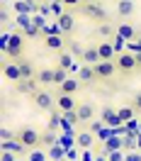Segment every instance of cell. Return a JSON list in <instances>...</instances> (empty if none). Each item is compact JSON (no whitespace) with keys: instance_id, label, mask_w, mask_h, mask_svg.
<instances>
[{"instance_id":"cell-1","label":"cell","mask_w":141,"mask_h":161,"mask_svg":"<svg viewBox=\"0 0 141 161\" xmlns=\"http://www.w3.org/2000/svg\"><path fill=\"white\" fill-rule=\"evenodd\" d=\"M24 42H27V37L22 34V32H15L10 37V44H8V49H5V59H10V61H20L22 59V54H24Z\"/></svg>"},{"instance_id":"cell-2","label":"cell","mask_w":141,"mask_h":161,"mask_svg":"<svg viewBox=\"0 0 141 161\" xmlns=\"http://www.w3.org/2000/svg\"><path fill=\"white\" fill-rule=\"evenodd\" d=\"M81 15H85L88 20L97 22V25H102V22H107V10L102 8L100 3H95V0H85L81 8Z\"/></svg>"},{"instance_id":"cell-3","label":"cell","mask_w":141,"mask_h":161,"mask_svg":"<svg viewBox=\"0 0 141 161\" xmlns=\"http://www.w3.org/2000/svg\"><path fill=\"white\" fill-rule=\"evenodd\" d=\"M32 103H34V108L41 112H54V105H56V98H54V93L46 91V88H39V91L29 95Z\"/></svg>"},{"instance_id":"cell-4","label":"cell","mask_w":141,"mask_h":161,"mask_svg":"<svg viewBox=\"0 0 141 161\" xmlns=\"http://www.w3.org/2000/svg\"><path fill=\"white\" fill-rule=\"evenodd\" d=\"M15 137H17L27 149H34V147H39V144H41V134L37 130H32V127H22V130H17Z\"/></svg>"},{"instance_id":"cell-5","label":"cell","mask_w":141,"mask_h":161,"mask_svg":"<svg viewBox=\"0 0 141 161\" xmlns=\"http://www.w3.org/2000/svg\"><path fill=\"white\" fill-rule=\"evenodd\" d=\"M114 64H117V71H119V73H131L134 69H139V66H136V56H134L131 51H122V54H117Z\"/></svg>"},{"instance_id":"cell-6","label":"cell","mask_w":141,"mask_h":161,"mask_svg":"<svg viewBox=\"0 0 141 161\" xmlns=\"http://www.w3.org/2000/svg\"><path fill=\"white\" fill-rule=\"evenodd\" d=\"M3 76H5L8 80H12V83H20V80H24L22 69H20V61L5 59V64H3Z\"/></svg>"},{"instance_id":"cell-7","label":"cell","mask_w":141,"mask_h":161,"mask_svg":"<svg viewBox=\"0 0 141 161\" xmlns=\"http://www.w3.org/2000/svg\"><path fill=\"white\" fill-rule=\"evenodd\" d=\"M100 120L105 122V127H122L124 122L119 120V115H117V110L112 108V105H105L100 112Z\"/></svg>"},{"instance_id":"cell-8","label":"cell","mask_w":141,"mask_h":161,"mask_svg":"<svg viewBox=\"0 0 141 161\" xmlns=\"http://www.w3.org/2000/svg\"><path fill=\"white\" fill-rule=\"evenodd\" d=\"M95 73H97L100 80H110V78H114V73H117V64H114V61H100V64L95 66Z\"/></svg>"},{"instance_id":"cell-9","label":"cell","mask_w":141,"mask_h":161,"mask_svg":"<svg viewBox=\"0 0 141 161\" xmlns=\"http://www.w3.org/2000/svg\"><path fill=\"white\" fill-rule=\"evenodd\" d=\"M78 105L81 103H76V98L73 95H56V108H59V112L63 115V112H70V110H78Z\"/></svg>"},{"instance_id":"cell-10","label":"cell","mask_w":141,"mask_h":161,"mask_svg":"<svg viewBox=\"0 0 141 161\" xmlns=\"http://www.w3.org/2000/svg\"><path fill=\"white\" fill-rule=\"evenodd\" d=\"M37 86H39L37 78H24V80H20V83H15V91L20 93V95H34V93L39 91Z\"/></svg>"},{"instance_id":"cell-11","label":"cell","mask_w":141,"mask_h":161,"mask_svg":"<svg viewBox=\"0 0 141 161\" xmlns=\"http://www.w3.org/2000/svg\"><path fill=\"white\" fill-rule=\"evenodd\" d=\"M0 149H3V151H10V154H15V156H22V154L27 151V147H24V144H22L17 137H15V139L3 142V144H0Z\"/></svg>"},{"instance_id":"cell-12","label":"cell","mask_w":141,"mask_h":161,"mask_svg":"<svg viewBox=\"0 0 141 161\" xmlns=\"http://www.w3.org/2000/svg\"><path fill=\"white\" fill-rule=\"evenodd\" d=\"M97 51H100V59L102 61H114V59H117V56H114L117 49H114L112 42H100V44H97Z\"/></svg>"},{"instance_id":"cell-13","label":"cell","mask_w":141,"mask_h":161,"mask_svg":"<svg viewBox=\"0 0 141 161\" xmlns=\"http://www.w3.org/2000/svg\"><path fill=\"white\" fill-rule=\"evenodd\" d=\"M100 51H97V47H85V54H83V64L85 66H97L100 64Z\"/></svg>"},{"instance_id":"cell-14","label":"cell","mask_w":141,"mask_h":161,"mask_svg":"<svg viewBox=\"0 0 141 161\" xmlns=\"http://www.w3.org/2000/svg\"><path fill=\"white\" fill-rule=\"evenodd\" d=\"M78 91H81V80H78V76H76V78H68L63 86H59L61 95H76Z\"/></svg>"},{"instance_id":"cell-15","label":"cell","mask_w":141,"mask_h":161,"mask_svg":"<svg viewBox=\"0 0 141 161\" xmlns=\"http://www.w3.org/2000/svg\"><path fill=\"white\" fill-rule=\"evenodd\" d=\"M44 47L51 51H63L66 49V39L63 37H44Z\"/></svg>"},{"instance_id":"cell-16","label":"cell","mask_w":141,"mask_h":161,"mask_svg":"<svg viewBox=\"0 0 141 161\" xmlns=\"http://www.w3.org/2000/svg\"><path fill=\"white\" fill-rule=\"evenodd\" d=\"M37 83H39L41 88L54 86V69H41L39 73H37Z\"/></svg>"},{"instance_id":"cell-17","label":"cell","mask_w":141,"mask_h":161,"mask_svg":"<svg viewBox=\"0 0 141 161\" xmlns=\"http://www.w3.org/2000/svg\"><path fill=\"white\" fill-rule=\"evenodd\" d=\"M95 78H97L95 66H85V64H83L81 71H78V80H81V83H90V80H95Z\"/></svg>"},{"instance_id":"cell-18","label":"cell","mask_w":141,"mask_h":161,"mask_svg":"<svg viewBox=\"0 0 141 161\" xmlns=\"http://www.w3.org/2000/svg\"><path fill=\"white\" fill-rule=\"evenodd\" d=\"M39 10V5H32L27 0H15V12L17 15H29V12H37Z\"/></svg>"},{"instance_id":"cell-19","label":"cell","mask_w":141,"mask_h":161,"mask_svg":"<svg viewBox=\"0 0 141 161\" xmlns=\"http://www.w3.org/2000/svg\"><path fill=\"white\" fill-rule=\"evenodd\" d=\"M61 25V30H63V34H68L73 27H76V17H73V12H66V15H61L59 20H56Z\"/></svg>"},{"instance_id":"cell-20","label":"cell","mask_w":141,"mask_h":161,"mask_svg":"<svg viewBox=\"0 0 141 161\" xmlns=\"http://www.w3.org/2000/svg\"><path fill=\"white\" fill-rule=\"evenodd\" d=\"M117 34H119L122 39H127V42H134V37H136V30H134V25L124 22V25H119V27H117Z\"/></svg>"},{"instance_id":"cell-21","label":"cell","mask_w":141,"mask_h":161,"mask_svg":"<svg viewBox=\"0 0 141 161\" xmlns=\"http://www.w3.org/2000/svg\"><path fill=\"white\" fill-rule=\"evenodd\" d=\"M92 115H95V110H92L90 103H81V105H78V117H81V122H90Z\"/></svg>"},{"instance_id":"cell-22","label":"cell","mask_w":141,"mask_h":161,"mask_svg":"<svg viewBox=\"0 0 141 161\" xmlns=\"http://www.w3.org/2000/svg\"><path fill=\"white\" fill-rule=\"evenodd\" d=\"M44 37H63V30H61L59 22H51V25H46L44 30H41V39Z\"/></svg>"},{"instance_id":"cell-23","label":"cell","mask_w":141,"mask_h":161,"mask_svg":"<svg viewBox=\"0 0 141 161\" xmlns=\"http://www.w3.org/2000/svg\"><path fill=\"white\" fill-rule=\"evenodd\" d=\"M117 15H119V17H131V15H134V3L119 0V3H117Z\"/></svg>"},{"instance_id":"cell-24","label":"cell","mask_w":141,"mask_h":161,"mask_svg":"<svg viewBox=\"0 0 141 161\" xmlns=\"http://www.w3.org/2000/svg\"><path fill=\"white\" fill-rule=\"evenodd\" d=\"M117 115H119V120L124 122V125H127V122H131V120H134V115H136V110H134L131 105H122L119 110H117Z\"/></svg>"},{"instance_id":"cell-25","label":"cell","mask_w":141,"mask_h":161,"mask_svg":"<svg viewBox=\"0 0 141 161\" xmlns=\"http://www.w3.org/2000/svg\"><path fill=\"white\" fill-rule=\"evenodd\" d=\"M63 154H66V149H63L61 144H54V147H49V151H46V156H49L51 161H63Z\"/></svg>"},{"instance_id":"cell-26","label":"cell","mask_w":141,"mask_h":161,"mask_svg":"<svg viewBox=\"0 0 141 161\" xmlns=\"http://www.w3.org/2000/svg\"><path fill=\"white\" fill-rule=\"evenodd\" d=\"M68 78H70V76H68V71H66V69H61V66L54 69V86H63Z\"/></svg>"},{"instance_id":"cell-27","label":"cell","mask_w":141,"mask_h":161,"mask_svg":"<svg viewBox=\"0 0 141 161\" xmlns=\"http://www.w3.org/2000/svg\"><path fill=\"white\" fill-rule=\"evenodd\" d=\"M92 132H81L78 137H76V144L78 147H83V149H88V147H92Z\"/></svg>"},{"instance_id":"cell-28","label":"cell","mask_w":141,"mask_h":161,"mask_svg":"<svg viewBox=\"0 0 141 161\" xmlns=\"http://www.w3.org/2000/svg\"><path fill=\"white\" fill-rule=\"evenodd\" d=\"M20 69H22V76H24V78H37V76H34V66H32V61L20 59Z\"/></svg>"},{"instance_id":"cell-29","label":"cell","mask_w":141,"mask_h":161,"mask_svg":"<svg viewBox=\"0 0 141 161\" xmlns=\"http://www.w3.org/2000/svg\"><path fill=\"white\" fill-rule=\"evenodd\" d=\"M68 49H70V54H73L76 59H83V54H85V47H83L81 42H76V39L68 44Z\"/></svg>"},{"instance_id":"cell-30","label":"cell","mask_w":141,"mask_h":161,"mask_svg":"<svg viewBox=\"0 0 141 161\" xmlns=\"http://www.w3.org/2000/svg\"><path fill=\"white\" fill-rule=\"evenodd\" d=\"M97 32H100L102 37H114V34H117V30H114L112 25H107V22H102V25H97Z\"/></svg>"},{"instance_id":"cell-31","label":"cell","mask_w":141,"mask_h":161,"mask_svg":"<svg viewBox=\"0 0 141 161\" xmlns=\"http://www.w3.org/2000/svg\"><path fill=\"white\" fill-rule=\"evenodd\" d=\"M15 22H17L20 30H29V27H32V17H29V15H17V20H15Z\"/></svg>"},{"instance_id":"cell-32","label":"cell","mask_w":141,"mask_h":161,"mask_svg":"<svg viewBox=\"0 0 141 161\" xmlns=\"http://www.w3.org/2000/svg\"><path fill=\"white\" fill-rule=\"evenodd\" d=\"M61 122H63V115H59V112H51V117H49V127H46V130L54 132V130H56V125H61Z\"/></svg>"},{"instance_id":"cell-33","label":"cell","mask_w":141,"mask_h":161,"mask_svg":"<svg viewBox=\"0 0 141 161\" xmlns=\"http://www.w3.org/2000/svg\"><path fill=\"white\" fill-rule=\"evenodd\" d=\"M119 147H122V142H119V139H114V137H110V139H107V147H105V154L119 151Z\"/></svg>"},{"instance_id":"cell-34","label":"cell","mask_w":141,"mask_h":161,"mask_svg":"<svg viewBox=\"0 0 141 161\" xmlns=\"http://www.w3.org/2000/svg\"><path fill=\"white\" fill-rule=\"evenodd\" d=\"M63 120L68 122V125H78L81 117H78V110H70V112H63Z\"/></svg>"},{"instance_id":"cell-35","label":"cell","mask_w":141,"mask_h":161,"mask_svg":"<svg viewBox=\"0 0 141 161\" xmlns=\"http://www.w3.org/2000/svg\"><path fill=\"white\" fill-rule=\"evenodd\" d=\"M112 44H114V49H117V54H122V51H124L122 47H127L129 42H127V39H122L119 34H114V37H112Z\"/></svg>"},{"instance_id":"cell-36","label":"cell","mask_w":141,"mask_h":161,"mask_svg":"<svg viewBox=\"0 0 141 161\" xmlns=\"http://www.w3.org/2000/svg\"><path fill=\"white\" fill-rule=\"evenodd\" d=\"M22 34H24L27 39H37V37H41V30H39V27H34V25H32L29 30H24Z\"/></svg>"},{"instance_id":"cell-37","label":"cell","mask_w":141,"mask_h":161,"mask_svg":"<svg viewBox=\"0 0 141 161\" xmlns=\"http://www.w3.org/2000/svg\"><path fill=\"white\" fill-rule=\"evenodd\" d=\"M83 3H85V0H63V8H66V10H73V8H78V10H81L83 8Z\"/></svg>"},{"instance_id":"cell-38","label":"cell","mask_w":141,"mask_h":161,"mask_svg":"<svg viewBox=\"0 0 141 161\" xmlns=\"http://www.w3.org/2000/svg\"><path fill=\"white\" fill-rule=\"evenodd\" d=\"M41 144H46V147H54V144H56V137H54V132H46V134H41Z\"/></svg>"},{"instance_id":"cell-39","label":"cell","mask_w":141,"mask_h":161,"mask_svg":"<svg viewBox=\"0 0 141 161\" xmlns=\"http://www.w3.org/2000/svg\"><path fill=\"white\" fill-rule=\"evenodd\" d=\"M49 159V156H46V154H41L39 149L37 151H29V161H46Z\"/></svg>"},{"instance_id":"cell-40","label":"cell","mask_w":141,"mask_h":161,"mask_svg":"<svg viewBox=\"0 0 141 161\" xmlns=\"http://www.w3.org/2000/svg\"><path fill=\"white\" fill-rule=\"evenodd\" d=\"M32 25H34V27H39V30H44V27H46V22H44V17H41V15H34V17H32Z\"/></svg>"},{"instance_id":"cell-41","label":"cell","mask_w":141,"mask_h":161,"mask_svg":"<svg viewBox=\"0 0 141 161\" xmlns=\"http://www.w3.org/2000/svg\"><path fill=\"white\" fill-rule=\"evenodd\" d=\"M107 161H124V154L122 151H112V154H107Z\"/></svg>"},{"instance_id":"cell-42","label":"cell","mask_w":141,"mask_h":161,"mask_svg":"<svg viewBox=\"0 0 141 161\" xmlns=\"http://www.w3.org/2000/svg\"><path fill=\"white\" fill-rule=\"evenodd\" d=\"M124 161H141V154H136V151H129V154H124Z\"/></svg>"},{"instance_id":"cell-43","label":"cell","mask_w":141,"mask_h":161,"mask_svg":"<svg viewBox=\"0 0 141 161\" xmlns=\"http://www.w3.org/2000/svg\"><path fill=\"white\" fill-rule=\"evenodd\" d=\"M136 127H139V122H136V120H131V122L124 125V130H127V132H134V134H136Z\"/></svg>"},{"instance_id":"cell-44","label":"cell","mask_w":141,"mask_h":161,"mask_svg":"<svg viewBox=\"0 0 141 161\" xmlns=\"http://www.w3.org/2000/svg\"><path fill=\"white\" fill-rule=\"evenodd\" d=\"M0 161H17V156L10 154V151H3V154H0Z\"/></svg>"},{"instance_id":"cell-45","label":"cell","mask_w":141,"mask_h":161,"mask_svg":"<svg viewBox=\"0 0 141 161\" xmlns=\"http://www.w3.org/2000/svg\"><path fill=\"white\" fill-rule=\"evenodd\" d=\"M131 108H134L136 112H141V93H139V95H134V103H131Z\"/></svg>"},{"instance_id":"cell-46","label":"cell","mask_w":141,"mask_h":161,"mask_svg":"<svg viewBox=\"0 0 141 161\" xmlns=\"http://www.w3.org/2000/svg\"><path fill=\"white\" fill-rule=\"evenodd\" d=\"M0 137H3V142H8V139H15L10 130H3V134H0Z\"/></svg>"},{"instance_id":"cell-47","label":"cell","mask_w":141,"mask_h":161,"mask_svg":"<svg viewBox=\"0 0 141 161\" xmlns=\"http://www.w3.org/2000/svg\"><path fill=\"white\" fill-rule=\"evenodd\" d=\"M27 3H32V5H41L44 0H27Z\"/></svg>"},{"instance_id":"cell-48","label":"cell","mask_w":141,"mask_h":161,"mask_svg":"<svg viewBox=\"0 0 141 161\" xmlns=\"http://www.w3.org/2000/svg\"><path fill=\"white\" fill-rule=\"evenodd\" d=\"M136 56V66H141V54H134Z\"/></svg>"},{"instance_id":"cell-49","label":"cell","mask_w":141,"mask_h":161,"mask_svg":"<svg viewBox=\"0 0 141 161\" xmlns=\"http://www.w3.org/2000/svg\"><path fill=\"white\" fill-rule=\"evenodd\" d=\"M49 3H63V0H49Z\"/></svg>"},{"instance_id":"cell-50","label":"cell","mask_w":141,"mask_h":161,"mask_svg":"<svg viewBox=\"0 0 141 161\" xmlns=\"http://www.w3.org/2000/svg\"><path fill=\"white\" fill-rule=\"evenodd\" d=\"M129 3H136V0H129Z\"/></svg>"},{"instance_id":"cell-51","label":"cell","mask_w":141,"mask_h":161,"mask_svg":"<svg viewBox=\"0 0 141 161\" xmlns=\"http://www.w3.org/2000/svg\"><path fill=\"white\" fill-rule=\"evenodd\" d=\"M139 44H141V37H139Z\"/></svg>"},{"instance_id":"cell-52","label":"cell","mask_w":141,"mask_h":161,"mask_svg":"<svg viewBox=\"0 0 141 161\" xmlns=\"http://www.w3.org/2000/svg\"><path fill=\"white\" fill-rule=\"evenodd\" d=\"M3 3H8V0H3Z\"/></svg>"},{"instance_id":"cell-53","label":"cell","mask_w":141,"mask_h":161,"mask_svg":"<svg viewBox=\"0 0 141 161\" xmlns=\"http://www.w3.org/2000/svg\"><path fill=\"white\" fill-rule=\"evenodd\" d=\"M95 3H100V0H95Z\"/></svg>"}]
</instances>
